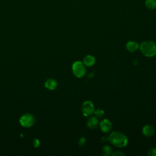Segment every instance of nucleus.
<instances>
[{"label": "nucleus", "instance_id": "nucleus-6", "mask_svg": "<svg viewBox=\"0 0 156 156\" xmlns=\"http://www.w3.org/2000/svg\"><path fill=\"white\" fill-rule=\"evenodd\" d=\"M99 126H100V129H101V131L104 133H108L111 130L112 125L109 119H104L101 121Z\"/></svg>", "mask_w": 156, "mask_h": 156}, {"label": "nucleus", "instance_id": "nucleus-13", "mask_svg": "<svg viewBox=\"0 0 156 156\" xmlns=\"http://www.w3.org/2000/svg\"><path fill=\"white\" fill-rule=\"evenodd\" d=\"M102 153H103L104 155H112V154L113 152L112 148L110 146H108V145L104 146L102 149Z\"/></svg>", "mask_w": 156, "mask_h": 156}, {"label": "nucleus", "instance_id": "nucleus-2", "mask_svg": "<svg viewBox=\"0 0 156 156\" xmlns=\"http://www.w3.org/2000/svg\"><path fill=\"white\" fill-rule=\"evenodd\" d=\"M139 48L141 53L146 57H151L156 55V43L153 41H144L140 44Z\"/></svg>", "mask_w": 156, "mask_h": 156}, {"label": "nucleus", "instance_id": "nucleus-19", "mask_svg": "<svg viewBox=\"0 0 156 156\" xmlns=\"http://www.w3.org/2000/svg\"><path fill=\"white\" fill-rule=\"evenodd\" d=\"M107 140H108V138H105V136H102V137L101 138V142H102V143L106 142Z\"/></svg>", "mask_w": 156, "mask_h": 156}, {"label": "nucleus", "instance_id": "nucleus-4", "mask_svg": "<svg viewBox=\"0 0 156 156\" xmlns=\"http://www.w3.org/2000/svg\"><path fill=\"white\" fill-rule=\"evenodd\" d=\"M20 123L21 126L25 128L31 127L35 122V119L34 115L30 113H25L20 118Z\"/></svg>", "mask_w": 156, "mask_h": 156}, {"label": "nucleus", "instance_id": "nucleus-12", "mask_svg": "<svg viewBox=\"0 0 156 156\" xmlns=\"http://www.w3.org/2000/svg\"><path fill=\"white\" fill-rule=\"evenodd\" d=\"M146 7L150 9L153 10L156 8V1L155 0H146L145 2Z\"/></svg>", "mask_w": 156, "mask_h": 156}, {"label": "nucleus", "instance_id": "nucleus-9", "mask_svg": "<svg viewBox=\"0 0 156 156\" xmlns=\"http://www.w3.org/2000/svg\"><path fill=\"white\" fill-rule=\"evenodd\" d=\"M154 128L151 125H146L143 127L142 129V132L143 134L146 136H151L154 133Z\"/></svg>", "mask_w": 156, "mask_h": 156}, {"label": "nucleus", "instance_id": "nucleus-15", "mask_svg": "<svg viewBox=\"0 0 156 156\" xmlns=\"http://www.w3.org/2000/svg\"><path fill=\"white\" fill-rule=\"evenodd\" d=\"M147 154L150 156H156V148L155 147L150 148L148 151Z\"/></svg>", "mask_w": 156, "mask_h": 156}, {"label": "nucleus", "instance_id": "nucleus-11", "mask_svg": "<svg viewBox=\"0 0 156 156\" xmlns=\"http://www.w3.org/2000/svg\"><path fill=\"white\" fill-rule=\"evenodd\" d=\"M95 61V58L93 55H87L84 57L83 63L87 66H91L94 64Z\"/></svg>", "mask_w": 156, "mask_h": 156}, {"label": "nucleus", "instance_id": "nucleus-1", "mask_svg": "<svg viewBox=\"0 0 156 156\" xmlns=\"http://www.w3.org/2000/svg\"><path fill=\"white\" fill-rule=\"evenodd\" d=\"M108 140L112 144L118 147H125L128 143V139L126 135L119 131L112 132L108 137Z\"/></svg>", "mask_w": 156, "mask_h": 156}, {"label": "nucleus", "instance_id": "nucleus-14", "mask_svg": "<svg viewBox=\"0 0 156 156\" xmlns=\"http://www.w3.org/2000/svg\"><path fill=\"white\" fill-rule=\"evenodd\" d=\"M97 118H101L104 116V111L101 108H97L93 113Z\"/></svg>", "mask_w": 156, "mask_h": 156}, {"label": "nucleus", "instance_id": "nucleus-8", "mask_svg": "<svg viewBox=\"0 0 156 156\" xmlns=\"http://www.w3.org/2000/svg\"><path fill=\"white\" fill-rule=\"evenodd\" d=\"M98 118L95 116H92L89 118L87 121V126L90 129H94L96 128L98 126Z\"/></svg>", "mask_w": 156, "mask_h": 156}, {"label": "nucleus", "instance_id": "nucleus-7", "mask_svg": "<svg viewBox=\"0 0 156 156\" xmlns=\"http://www.w3.org/2000/svg\"><path fill=\"white\" fill-rule=\"evenodd\" d=\"M44 87L48 90H54L56 89V88L57 87V82L55 79L49 78L45 81Z\"/></svg>", "mask_w": 156, "mask_h": 156}, {"label": "nucleus", "instance_id": "nucleus-10", "mask_svg": "<svg viewBox=\"0 0 156 156\" xmlns=\"http://www.w3.org/2000/svg\"><path fill=\"white\" fill-rule=\"evenodd\" d=\"M126 49L129 52H135L139 49L138 44L134 41H129L126 43Z\"/></svg>", "mask_w": 156, "mask_h": 156}, {"label": "nucleus", "instance_id": "nucleus-18", "mask_svg": "<svg viewBox=\"0 0 156 156\" xmlns=\"http://www.w3.org/2000/svg\"><path fill=\"white\" fill-rule=\"evenodd\" d=\"M33 145L35 147H38L40 146V140L35 138L33 140Z\"/></svg>", "mask_w": 156, "mask_h": 156}, {"label": "nucleus", "instance_id": "nucleus-5", "mask_svg": "<svg viewBox=\"0 0 156 156\" xmlns=\"http://www.w3.org/2000/svg\"><path fill=\"white\" fill-rule=\"evenodd\" d=\"M94 111L93 104L90 101H85L82 105V112L85 116H91Z\"/></svg>", "mask_w": 156, "mask_h": 156}, {"label": "nucleus", "instance_id": "nucleus-16", "mask_svg": "<svg viewBox=\"0 0 156 156\" xmlns=\"http://www.w3.org/2000/svg\"><path fill=\"white\" fill-rule=\"evenodd\" d=\"M86 143V139L84 138V137H82L79 139V141H78V144H79V146L80 147H82L84 146V144H85Z\"/></svg>", "mask_w": 156, "mask_h": 156}, {"label": "nucleus", "instance_id": "nucleus-3", "mask_svg": "<svg viewBox=\"0 0 156 156\" xmlns=\"http://www.w3.org/2000/svg\"><path fill=\"white\" fill-rule=\"evenodd\" d=\"M85 65L80 61H76L72 65V71L74 75L77 77H82L86 73Z\"/></svg>", "mask_w": 156, "mask_h": 156}, {"label": "nucleus", "instance_id": "nucleus-17", "mask_svg": "<svg viewBox=\"0 0 156 156\" xmlns=\"http://www.w3.org/2000/svg\"><path fill=\"white\" fill-rule=\"evenodd\" d=\"M124 153H123L122 151H115L114 152H112V155L113 156H122V155H124Z\"/></svg>", "mask_w": 156, "mask_h": 156}]
</instances>
